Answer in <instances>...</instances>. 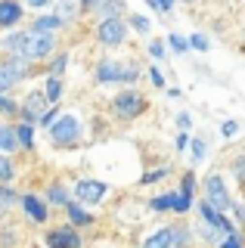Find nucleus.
<instances>
[{"label":"nucleus","instance_id":"f257e3e1","mask_svg":"<svg viewBox=\"0 0 245 248\" xmlns=\"http://www.w3.org/2000/svg\"><path fill=\"white\" fill-rule=\"evenodd\" d=\"M59 50V37L56 34H47V31H34V28H25V37H22V50L19 56L28 59L31 65L44 59H53V53Z\"/></svg>","mask_w":245,"mask_h":248},{"label":"nucleus","instance_id":"f03ea898","mask_svg":"<svg viewBox=\"0 0 245 248\" xmlns=\"http://www.w3.org/2000/svg\"><path fill=\"white\" fill-rule=\"evenodd\" d=\"M47 134H50L53 146H78L84 140V121H81V115H75V112H62L47 127Z\"/></svg>","mask_w":245,"mask_h":248},{"label":"nucleus","instance_id":"7ed1b4c3","mask_svg":"<svg viewBox=\"0 0 245 248\" xmlns=\"http://www.w3.org/2000/svg\"><path fill=\"white\" fill-rule=\"evenodd\" d=\"M140 65H137V62H121V59H103L96 65V81L99 84H137L140 81Z\"/></svg>","mask_w":245,"mask_h":248},{"label":"nucleus","instance_id":"20e7f679","mask_svg":"<svg viewBox=\"0 0 245 248\" xmlns=\"http://www.w3.org/2000/svg\"><path fill=\"white\" fill-rule=\"evenodd\" d=\"M112 112H115V118H121V121H134L146 112V96H143L140 90L127 87V90H121L118 96H112Z\"/></svg>","mask_w":245,"mask_h":248},{"label":"nucleus","instance_id":"39448f33","mask_svg":"<svg viewBox=\"0 0 245 248\" xmlns=\"http://www.w3.org/2000/svg\"><path fill=\"white\" fill-rule=\"evenodd\" d=\"M72 196L81 202V205H103L106 196H109V183L103 180H93V177H81V180H75L72 186Z\"/></svg>","mask_w":245,"mask_h":248},{"label":"nucleus","instance_id":"423d86ee","mask_svg":"<svg viewBox=\"0 0 245 248\" xmlns=\"http://www.w3.org/2000/svg\"><path fill=\"white\" fill-rule=\"evenodd\" d=\"M202 189H205V199H208L211 205L217 208V211H224V214H227L230 208L236 205V202H233V196H230V189H227V180H224V177L217 174V170H214V174H208V177H205Z\"/></svg>","mask_w":245,"mask_h":248},{"label":"nucleus","instance_id":"0eeeda50","mask_svg":"<svg viewBox=\"0 0 245 248\" xmlns=\"http://www.w3.org/2000/svg\"><path fill=\"white\" fill-rule=\"evenodd\" d=\"M149 208L155 214H165V211L186 214V211H193V208H196V199H189V196H183L180 189H174V192H162V196L149 199Z\"/></svg>","mask_w":245,"mask_h":248},{"label":"nucleus","instance_id":"6e6552de","mask_svg":"<svg viewBox=\"0 0 245 248\" xmlns=\"http://www.w3.org/2000/svg\"><path fill=\"white\" fill-rule=\"evenodd\" d=\"M127 19H99L96 22V41L103 46H121L127 41Z\"/></svg>","mask_w":245,"mask_h":248},{"label":"nucleus","instance_id":"1a4fd4ad","mask_svg":"<svg viewBox=\"0 0 245 248\" xmlns=\"http://www.w3.org/2000/svg\"><path fill=\"white\" fill-rule=\"evenodd\" d=\"M50 108V99H47V93L44 90H31L25 99H22V108H19V118L22 121H28V124H37L44 118V112Z\"/></svg>","mask_w":245,"mask_h":248},{"label":"nucleus","instance_id":"9d476101","mask_svg":"<svg viewBox=\"0 0 245 248\" xmlns=\"http://www.w3.org/2000/svg\"><path fill=\"white\" fill-rule=\"evenodd\" d=\"M44 242H47V248H84L81 232H78V227H72V223L50 230L47 236H44Z\"/></svg>","mask_w":245,"mask_h":248},{"label":"nucleus","instance_id":"9b49d317","mask_svg":"<svg viewBox=\"0 0 245 248\" xmlns=\"http://www.w3.org/2000/svg\"><path fill=\"white\" fill-rule=\"evenodd\" d=\"M19 205H22V211H25L28 217H31L34 223H47V217H50L47 199L34 196V192H25V196H19Z\"/></svg>","mask_w":245,"mask_h":248},{"label":"nucleus","instance_id":"f8f14e48","mask_svg":"<svg viewBox=\"0 0 245 248\" xmlns=\"http://www.w3.org/2000/svg\"><path fill=\"white\" fill-rule=\"evenodd\" d=\"M25 16V6L19 0H0V28H16Z\"/></svg>","mask_w":245,"mask_h":248},{"label":"nucleus","instance_id":"ddd939ff","mask_svg":"<svg viewBox=\"0 0 245 248\" xmlns=\"http://www.w3.org/2000/svg\"><path fill=\"white\" fill-rule=\"evenodd\" d=\"M22 37H25V28H10L3 37H0V53H3V56H19Z\"/></svg>","mask_w":245,"mask_h":248},{"label":"nucleus","instance_id":"4468645a","mask_svg":"<svg viewBox=\"0 0 245 248\" xmlns=\"http://www.w3.org/2000/svg\"><path fill=\"white\" fill-rule=\"evenodd\" d=\"M62 25H65V19H62V16H59L56 10L37 16V19L31 22V28H34V31H47V34H59V28H62Z\"/></svg>","mask_w":245,"mask_h":248},{"label":"nucleus","instance_id":"2eb2a0df","mask_svg":"<svg viewBox=\"0 0 245 248\" xmlns=\"http://www.w3.org/2000/svg\"><path fill=\"white\" fill-rule=\"evenodd\" d=\"M19 149H22V143H19V134H16V124H0V152L13 155Z\"/></svg>","mask_w":245,"mask_h":248},{"label":"nucleus","instance_id":"dca6fc26","mask_svg":"<svg viewBox=\"0 0 245 248\" xmlns=\"http://www.w3.org/2000/svg\"><path fill=\"white\" fill-rule=\"evenodd\" d=\"M65 214H68V223H75V227H90V223H93V214H90L78 199H72L65 205Z\"/></svg>","mask_w":245,"mask_h":248},{"label":"nucleus","instance_id":"f3484780","mask_svg":"<svg viewBox=\"0 0 245 248\" xmlns=\"http://www.w3.org/2000/svg\"><path fill=\"white\" fill-rule=\"evenodd\" d=\"M99 19H124L127 16V0H103L96 6Z\"/></svg>","mask_w":245,"mask_h":248},{"label":"nucleus","instance_id":"a211bd4d","mask_svg":"<svg viewBox=\"0 0 245 248\" xmlns=\"http://www.w3.org/2000/svg\"><path fill=\"white\" fill-rule=\"evenodd\" d=\"M44 199H47V205H53V208H65L75 196L65 189L62 183H50V186H47V192H44Z\"/></svg>","mask_w":245,"mask_h":248},{"label":"nucleus","instance_id":"6ab92c4d","mask_svg":"<svg viewBox=\"0 0 245 248\" xmlns=\"http://www.w3.org/2000/svg\"><path fill=\"white\" fill-rule=\"evenodd\" d=\"M193 232H196L199 239H202V242H211V245H217L220 239H224V232H220L217 227H211V223H205L202 217H199V223L193 227Z\"/></svg>","mask_w":245,"mask_h":248},{"label":"nucleus","instance_id":"aec40b11","mask_svg":"<svg viewBox=\"0 0 245 248\" xmlns=\"http://www.w3.org/2000/svg\"><path fill=\"white\" fill-rule=\"evenodd\" d=\"M143 248H174V230L165 227V230L152 232L146 242H143Z\"/></svg>","mask_w":245,"mask_h":248},{"label":"nucleus","instance_id":"412c9836","mask_svg":"<svg viewBox=\"0 0 245 248\" xmlns=\"http://www.w3.org/2000/svg\"><path fill=\"white\" fill-rule=\"evenodd\" d=\"M174 248H189V245H193V236H196V232H193V227H186V223H174Z\"/></svg>","mask_w":245,"mask_h":248},{"label":"nucleus","instance_id":"4be33fe9","mask_svg":"<svg viewBox=\"0 0 245 248\" xmlns=\"http://www.w3.org/2000/svg\"><path fill=\"white\" fill-rule=\"evenodd\" d=\"M53 3H56V13L65 19V25H68L72 19H78V10H81L78 0H53Z\"/></svg>","mask_w":245,"mask_h":248},{"label":"nucleus","instance_id":"5701e85b","mask_svg":"<svg viewBox=\"0 0 245 248\" xmlns=\"http://www.w3.org/2000/svg\"><path fill=\"white\" fill-rule=\"evenodd\" d=\"M44 93H47L50 106H56V103H59V96H62V78H56V75H47V84H44Z\"/></svg>","mask_w":245,"mask_h":248},{"label":"nucleus","instance_id":"b1692460","mask_svg":"<svg viewBox=\"0 0 245 248\" xmlns=\"http://www.w3.org/2000/svg\"><path fill=\"white\" fill-rule=\"evenodd\" d=\"M124 19H127V25H131V31H137V34H149L152 31V19H146V16H140V13H127Z\"/></svg>","mask_w":245,"mask_h":248},{"label":"nucleus","instance_id":"393cba45","mask_svg":"<svg viewBox=\"0 0 245 248\" xmlns=\"http://www.w3.org/2000/svg\"><path fill=\"white\" fill-rule=\"evenodd\" d=\"M16 134H19V143H22V149H34V124H28V121H19V124H16Z\"/></svg>","mask_w":245,"mask_h":248},{"label":"nucleus","instance_id":"a878e982","mask_svg":"<svg viewBox=\"0 0 245 248\" xmlns=\"http://www.w3.org/2000/svg\"><path fill=\"white\" fill-rule=\"evenodd\" d=\"M16 202H19V196L13 192V186H10V183H0V217L10 211V208L16 205Z\"/></svg>","mask_w":245,"mask_h":248},{"label":"nucleus","instance_id":"bb28decb","mask_svg":"<svg viewBox=\"0 0 245 248\" xmlns=\"http://www.w3.org/2000/svg\"><path fill=\"white\" fill-rule=\"evenodd\" d=\"M65 65H68V53H65V50H56V53H53V59H50V72H47V75L62 78V75H65Z\"/></svg>","mask_w":245,"mask_h":248},{"label":"nucleus","instance_id":"cd10ccee","mask_svg":"<svg viewBox=\"0 0 245 248\" xmlns=\"http://www.w3.org/2000/svg\"><path fill=\"white\" fill-rule=\"evenodd\" d=\"M16 180V165H13L10 155L0 152V183H13Z\"/></svg>","mask_w":245,"mask_h":248},{"label":"nucleus","instance_id":"c85d7f7f","mask_svg":"<svg viewBox=\"0 0 245 248\" xmlns=\"http://www.w3.org/2000/svg\"><path fill=\"white\" fill-rule=\"evenodd\" d=\"M19 108H22V103L19 99H13L10 93H0V115H19Z\"/></svg>","mask_w":245,"mask_h":248},{"label":"nucleus","instance_id":"c756f323","mask_svg":"<svg viewBox=\"0 0 245 248\" xmlns=\"http://www.w3.org/2000/svg\"><path fill=\"white\" fill-rule=\"evenodd\" d=\"M189 146H193V165H199V161H205V158H208V149H211V146H208V140L196 137Z\"/></svg>","mask_w":245,"mask_h":248},{"label":"nucleus","instance_id":"7c9ffc66","mask_svg":"<svg viewBox=\"0 0 245 248\" xmlns=\"http://www.w3.org/2000/svg\"><path fill=\"white\" fill-rule=\"evenodd\" d=\"M165 177H171V168H152V170H146V174L140 177V183L143 186H152V183L165 180Z\"/></svg>","mask_w":245,"mask_h":248},{"label":"nucleus","instance_id":"2f4dec72","mask_svg":"<svg viewBox=\"0 0 245 248\" xmlns=\"http://www.w3.org/2000/svg\"><path fill=\"white\" fill-rule=\"evenodd\" d=\"M168 46H171L174 53H189V37H183V34H177V31H171V34H168Z\"/></svg>","mask_w":245,"mask_h":248},{"label":"nucleus","instance_id":"473e14b6","mask_svg":"<svg viewBox=\"0 0 245 248\" xmlns=\"http://www.w3.org/2000/svg\"><path fill=\"white\" fill-rule=\"evenodd\" d=\"M196 174H193V170H186V174H183L180 177V192H183V196H189V199H196Z\"/></svg>","mask_w":245,"mask_h":248},{"label":"nucleus","instance_id":"72a5a7b5","mask_svg":"<svg viewBox=\"0 0 245 248\" xmlns=\"http://www.w3.org/2000/svg\"><path fill=\"white\" fill-rule=\"evenodd\" d=\"M146 53L152 59H165V53H168V41H158V37H152L149 46H146Z\"/></svg>","mask_w":245,"mask_h":248},{"label":"nucleus","instance_id":"f704fd0d","mask_svg":"<svg viewBox=\"0 0 245 248\" xmlns=\"http://www.w3.org/2000/svg\"><path fill=\"white\" fill-rule=\"evenodd\" d=\"M208 34H202V31H196V34H189V50H199V53H208Z\"/></svg>","mask_w":245,"mask_h":248},{"label":"nucleus","instance_id":"c9c22d12","mask_svg":"<svg viewBox=\"0 0 245 248\" xmlns=\"http://www.w3.org/2000/svg\"><path fill=\"white\" fill-rule=\"evenodd\" d=\"M217 248H245V239L239 236V232H230V236H224L217 242Z\"/></svg>","mask_w":245,"mask_h":248},{"label":"nucleus","instance_id":"e433bc0d","mask_svg":"<svg viewBox=\"0 0 245 248\" xmlns=\"http://www.w3.org/2000/svg\"><path fill=\"white\" fill-rule=\"evenodd\" d=\"M152 81V87H158V90H165V75H162V68H155V65H149L146 72H143Z\"/></svg>","mask_w":245,"mask_h":248},{"label":"nucleus","instance_id":"4c0bfd02","mask_svg":"<svg viewBox=\"0 0 245 248\" xmlns=\"http://www.w3.org/2000/svg\"><path fill=\"white\" fill-rule=\"evenodd\" d=\"M233 174H236V180L245 183V152H239V155L233 158Z\"/></svg>","mask_w":245,"mask_h":248},{"label":"nucleus","instance_id":"58836bf2","mask_svg":"<svg viewBox=\"0 0 245 248\" xmlns=\"http://www.w3.org/2000/svg\"><path fill=\"white\" fill-rule=\"evenodd\" d=\"M56 118H59V108H56V106H50V108H47V112H44V118H41V121H37V124H41V127H50V124H53V121H56Z\"/></svg>","mask_w":245,"mask_h":248},{"label":"nucleus","instance_id":"ea45409f","mask_svg":"<svg viewBox=\"0 0 245 248\" xmlns=\"http://www.w3.org/2000/svg\"><path fill=\"white\" fill-rule=\"evenodd\" d=\"M177 127L180 130H189V127H193V115H189V112H180L177 115Z\"/></svg>","mask_w":245,"mask_h":248},{"label":"nucleus","instance_id":"a19ab883","mask_svg":"<svg viewBox=\"0 0 245 248\" xmlns=\"http://www.w3.org/2000/svg\"><path fill=\"white\" fill-rule=\"evenodd\" d=\"M236 130H239V127H236V121H224V124H220V134H224L227 140L236 137Z\"/></svg>","mask_w":245,"mask_h":248},{"label":"nucleus","instance_id":"79ce46f5","mask_svg":"<svg viewBox=\"0 0 245 248\" xmlns=\"http://www.w3.org/2000/svg\"><path fill=\"white\" fill-rule=\"evenodd\" d=\"M78 3H81V13H90V10H96L103 0H78Z\"/></svg>","mask_w":245,"mask_h":248},{"label":"nucleus","instance_id":"37998d69","mask_svg":"<svg viewBox=\"0 0 245 248\" xmlns=\"http://www.w3.org/2000/svg\"><path fill=\"white\" fill-rule=\"evenodd\" d=\"M28 6H31V10H44V6H50L53 0H25Z\"/></svg>","mask_w":245,"mask_h":248},{"label":"nucleus","instance_id":"c03bdc74","mask_svg":"<svg viewBox=\"0 0 245 248\" xmlns=\"http://www.w3.org/2000/svg\"><path fill=\"white\" fill-rule=\"evenodd\" d=\"M186 146H189V137H186V130H183V134L177 137V152H183Z\"/></svg>","mask_w":245,"mask_h":248},{"label":"nucleus","instance_id":"a18cd8bd","mask_svg":"<svg viewBox=\"0 0 245 248\" xmlns=\"http://www.w3.org/2000/svg\"><path fill=\"white\" fill-rule=\"evenodd\" d=\"M158 3H162V13H171V10H174V3H177V0H158Z\"/></svg>","mask_w":245,"mask_h":248},{"label":"nucleus","instance_id":"49530a36","mask_svg":"<svg viewBox=\"0 0 245 248\" xmlns=\"http://www.w3.org/2000/svg\"><path fill=\"white\" fill-rule=\"evenodd\" d=\"M233 211L239 217V223H245V205H233Z\"/></svg>","mask_w":245,"mask_h":248},{"label":"nucleus","instance_id":"de8ad7c7","mask_svg":"<svg viewBox=\"0 0 245 248\" xmlns=\"http://www.w3.org/2000/svg\"><path fill=\"white\" fill-rule=\"evenodd\" d=\"M168 96H171V99H180L183 90H180V87H168Z\"/></svg>","mask_w":245,"mask_h":248},{"label":"nucleus","instance_id":"09e8293b","mask_svg":"<svg viewBox=\"0 0 245 248\" xmlns=\"http://www.w3.org/2000/svg\"><path fill=\"white\" fill-rule=\"evenodd\" d=\"M146 6H149L152 13H162V3H158V0H146Z\"/></svg>","mask_w":245,"mask_h":248},{"label":"nucleus","instance_id":"8fccbe9b","mask_svg":"<svg viewBox=\"0 0 245 248\" xmlns=\"http://www.w3.org/2000/svg\"><path fill=\"white\" fill-rule=\"evenodd\" d=\"M180 3H196V0H180Z\"/></svg>","mask_w":245,"mask_h":248},{"label":"nucleus","instance_id":"3c124183","mask_svg":"<svg viewBox=\"0 0 245 248\" xmlns=\"http://www.w3.org/2000/svg\"><path fill=\"white\" fill-rule=\"evenodd\" d=\"M242 37H245V31H242Z\"/></svg>","mask_w":245,"mask_h":248}]
</instances>
